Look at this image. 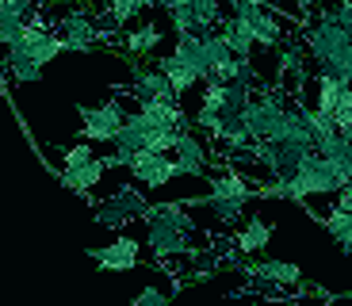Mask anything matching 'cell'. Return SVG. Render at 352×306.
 Wrapping results in <instances>:
<instances>
[{"instance_id": "cell-1", "label": "cell", "mask_w": 352, "mask_h": 306, "mask_svg": "<svg viewBox=\"0 0 352 306\" xmlns=\"http://www.w3.org/2000/svg\"><path fill=\"white\" fill-rule=\"evenodd\" d=\"M54 31L65 39V50H96L100 43H107V23L96 16V12L88 8V4H77V8H65L62 16H58V23H54Z\"/></svg>"}, {"instance_id": "cell-2", "label": "cell", "mask_w": 352, "mask_h": 306, "mask_svg": "<svg viewBox=\"0 0 352 306\" xmlns=\"http://www.w3.org/2000/svg\"><path fill=\"white\" fill-rule=\"evenodd\" d=\"M283 115H287V100L280 96V88H261V96L249 100L241 122H245V131L253 142H280Z\"/></svg>"}, {"instance_id": "cell-3", "label": "cell", "mask_w": 352, "mask_h": 306, "mask_svg": "<svg viewBox=\"0 0 352 306\" xmlns=\"http://www.w3.org/2000/svg\"><path fill=\"white\" fill-rule=\"evenodd\" d=\"M146 210H150V203H146V195L138 188H119L111 199L96 203V222L100 226H111V230H123L131 222L146 219Z\"/></svg>"}, {"instance_id": "cell-4", "label": "cell", "mask_w": 352, "mask_h": 306, "mask_svg": "<svg viewBox=\"0 0 352 306\" xmlns=\"http://www.w3.org/2000/svg\"><path fill=\"white\" fill-rule=\"evenodd\" d=\"M230 16H238L241 23L253 31L256 46H268V50H276V46H283V19L276 16L272 8H261V4H230Z\"/></svg>"}, {"instance_id": "cell-5", "label": "cell", "mask_w": 352, "mask_h": 306, "mask_svg": "<svg viewBox=\"0 0 352 306\" xmlns=\"http://www.w3.org/2000/svg\"><path fill=\"white\" fill-rule=\"evenodd\" d=\"M80 115V131H85L88 142H115V134L123 131V104L119 100H107V104L100 107H77Z\"/></svg>"}, {"instance_id": "cell-6", "label": "cell", "mask_w": 352, "mask_h": 306, "mask_svg": "<svg viewBox=\"0 0 352 306\" xmlns=\"http://www.w3.org/2000/svg\"><path fill=\"white\" fill-rule=\"evenodd\" d=\"M241 276H249L253 283H264V287H276V291L302 287L299 264H287V261H245L241 264Z\"/></svg>"}, {"instance_id": "cell-7", "label": "cell", "mask_w": 352, "mask_h": 306, "mask_svg": "<svg viewBox=\"0 0 352 306\" xmlns=\"http://www.w3.org/2000/svg\"><path fill=\"white\" fill-rule=\"evenodd\" d=\"M146 245H150L153 256H161V261H168V256H188L199 249L195 230H180V226H168V222H150Z\"/></svg>"}, {"instance_id": "cell-8", "label": "cell", "mask_w": 352, "mask_h": 306, "mask_svg": "<svg viewBox=\"0 0 352 306\" xmlns=\"http://www.w3.org/2000/svg\"><path fill=\"white\" fill-rule=\"evenodd\" d=\"M126 65H131V85H126V92L119 88L123 96H134V100H180L157 65H142V61H126Z\"/></svg>"}, {"instance_id": "cell-9", "label": "cell", "mask_w": 352, "mask_h": 306, "mask_svg": "<svg viewBox=\"0 0 352 306\" xmlns=\"http://www.w3.org/2000/svg\"><path fill=\"white\" fill-rule=\"evenodd\" d=\"M126 168H131V176L142 188H165L173 176H180V168H176V161L168 157V153H150V149L134 153V157L126 161Z\"/></svg>"}, {"instance_id": "cell-10", "label": "cell", "mask_w": 352, "mask_h": 306, "mask_svg": "<svg viewBox=\"0 0 352 306\" xmlns=\"http://www.w3.org/2000/svg\"><path fill=\"white\" fill-rule=\"evenodd\" d=\"M173 153H176V168H180V176H207L211 173V149L203 146L199 138H195V131H180L176 134V146H173Z\"/></svg>"}, {"instance_id": "cell-11", "label": "cell", "mask_w": 352, "mask_h": 306, "mask_svg": "<svg viewBox=\"0 0 352 306\" xmlns=\"http://www.w3.org/2000/svg\"><path fill=\"white\" fill-rule=\"evenodd\" d=\"M295 180L302 184V192H307V199H314V195H337L341 192V184H337V176L329 173V161L322 157V153H307L299 165V173H295Z\"/></svg>"}, {"instance_id": "cell-12", "label": "cell", "mask_w": 352, "mask_h": 306, "mask_svg": "<svg viewBox=\"0 0 352 306\" xmlns=\"http://www.w3.org/2000/svg\"><path fill=\"white\" fill-rule=\"evenodd\" d=\"M88 253H92V261L107 272H131V268H138V261H142V245L134 241V237H119V241L104 245V249H88Z\"/></svg>"}, {"instance_id": "cell-13", "label": "cell", "mask_w": 352, "mask_h": 306, "mask_svg": "<svg viewBox=\"0 0 352 306\" xmlns=\"http://www.w3.org/2000/svg\"><path fill=\"white\" fill-rule=\"evenodd\" d=\"M161 39H165V31H161L157 23H138L134 31H123L119 50L126 54V61H142V58H150V54L157 50Z\"/></svg>"}, {"instance_id": "cell-14", "label": "cell", "mask_w": 352, "mask_h": 306, "mask_svg": "<svg viewBox=\"0 0 352 306\" xmlns=\"http://www.w3.org/2000/svg\"><path fill=\"white\" fill-rule=\"evenodd\" d=\"M211 195L214 199H241V203H249L256 195V180L241 176L234 165H226L222 173L211 176Z\"/></svg>"}, {"instance_id": "cell-15", "label": "cell", "mask_w": 352, "mask_h": 306, "mask_svg": "<svg viewBox=\"0 0 352 306\" xmlns=\"http://www.w3.org/2000/svg\"><path fill=\"white\" fill-rule=\"evenodd\" d=\"M138 111L150 119V127H161V131H184L192 122L180 111V100H138Z\"/></svg>"}, {"instance_id": "cell-16", "label": "cell", "mask_w": 352, "mask_h": 306, "mask_svg": "<svg viewBox=\"0 0 352 306\" xmlns=\"http://www.w3.org/2000/svg\"><path fill=\"white\" fill-rule=\"evenodd\" d=\"M107 168H111V165H107V157H92V161H85V165L62 168V184H65V188H73V192H80V195H92V188L104 180Z\"/></svg>"}, {"instance_id": "cell-17", "label": "cell", "mask_w": 352, "mask_h": 306, "mask_svg": "<svg viewBox=\"0 0 352 306\" xmlns=\"http://www.w3.org/2000/svg\"><path fill=\"white\" fill-rule=\"evenodd\" d=\"M268 241H272V226L253 215V219H245V226H241L238 234L230 237V249H234V253H241V256H249V253L268 249Z\"/></svg>"}, {"instance_id": "cell-18", "label": "cell", "mask_w": 352, "mask_h": 306, "mask_svg": "<svg viewBox=\"0 0 352 306\" xmlns=\"http://www.w3.org/2000/svg\"><path fill=\"white\" fill-rule=\"evenodd\" d=\"M214 31L222 35V43L230 46V54H234V58H253L256 39H253V31H249L238 16H222V23L214 27Z\"/></svg>"}, {"instance_id": "cell-19", "label": "cell", "mask_w": 352, "mask_h": 306, "mask_svg": "<svg viewBox=\"0 0 352 306\" xmlns=\"http://www.w3.org/2000/svg\"><path fill=\"white\" fill-rule=\"evenodd\" d=\"M146 8H150V0H104L100 19H104L107 27H115V31H123V27H131Z\"/></svg>"}, {"instance_id": "cell-20", "label": "cell", "mask_w": 352, "mask_h": 306, "mask_svg": "<svg viewBox=\"0 0 352 306\" xmlns=\"http://www.w3.org/2000/svg\"><path fill=\"white\" fill-rule=\"evenodd\" d=\"M4 69H8V77L16 80V85H31V80L43 77V65H38L27 50H19V46H8V50H4Z\"/></svg>"}, {"instance_id": "cell-21", "label": "cell", "mask_w": 352, "mask_h": 306, "mask_svg": "<svg viewBox=\"0 0 352 306\" xmlns=\"http://www.w3.org/2000/svg\"><path fill=\"white\" fill-rule=\"evenodd\" d=\"M173 54L184 61L188 69H195V77H199V80L211 77V69H207V58H203V35H176Z\"/></svg>"}, {"instance_id": "cell-22", "label": "cell", "mask_w": 352, "mask_h": 306, "mask_svg": "<svg viewBox=\"0 0 352 306\" xmlns=\"http://www.w3.org/2000/svg\"><path fill=\"white\" fill-rule=\"evenodd\" d=\"M157 69L168 77V85H173L176 96H184V92H192V88L199 85L195 69H188V65H184L180 58H176V54H165V58H157Z\"/></svg>"}, {"instance_id": "cell-23", "label": "cell", "mask_w": 352, "mask_h": 306, "mask_svg": "<svg viewBox=\"0 0 352 306\" xmlns=\"http://www.w3.org/2000/svg\"><path fill=\"white\" fill-rule=\"evenodd\" d=\"M344 80H337V77H329V73H314V92H318V111H326V115H333V107H337V100L344 96Z\"/></svg>"}, {"instance_id": "cell-24", "label": "cell", "mask_w": 352, "mask_h": 306, "mask_svg": "<svg viewBox=\"0 0 352 306\" xmlns=\"http://www.w3.org/2000/svg\"><path fill=\"white\" fill-rule=\"evenodd\" d=\"M322 222H326V230L337 237V245H341L344 253L352 256V210L333 207V210H326V215H322Z\"/></svg>"}, {"instance_id": "cell-25", "label": "cell", "mask_w": 352, "mask_h": 306, "mask_svg": "<svg viewBox=\"0 0 352 306\" xmlns=\"http://www.w3.org/2000/svg\"><path fill=\"white\" fill-rule=\"evenodd\" d=\"M146 222H168V226H180V230H195V222L184 210V203H153V207L146 210Z\"/></svg>"}, {"instance_id": "cell-26", "label": "cell", "mask_w": 352, "mask_h": 306, "mask_svg": "<svg viewBox=\"0 0 352 306\" xmlns=\"http://www.w3.org/2000/svg\"><path fill=\"white\" fill-rule=\"evenodd\" d=\"M203 58H207V69H211V77H214V69H222L234 54H230L226 43H222L219 31H203ZM211 77H207V80H211Z\"/></svg>"}, {"instance_id": "cell-27", "label": "cell", "mask_w": 352, "mask_h": 306, "mask_svg": "<svg viewBox=\"0 0 352 306\" xmlns=\"http://www.w3.org/2000/svg\"><path fill=\"white\" fill-rule=\"evenodd\" d=\"M188 8H192L195 27H199V35H203V31H214V27L222 23V8H226V4H222V0H192Z\"/></svg>"}, {"instance_id": "cell-28", "label": "cell", "mask_w": 352, "mask_h": 306, "mask_svg": "<svg viewBox=\"0 0 352 306\" xmlns=\"http://www.w3.org/2000/svg\"><path fill=\"white\" fill-rule=\"evenodd\" d=\"M23 27H27V16H19V12H12V8L0 4V46H4V50L23 35Z\"/></svg>"}, {"instance_id": "cell-29", "label": "cell", "mask_w": 352, "mask_h": 306, "mask_svg": "<svg viewBox=\"0 0 352 306\" xmlns=\"http://www.w3.org/2000/svg\"><path fill=\"white\" fill-rule=\"evenodd\" d=\"M203 207H211V210H214V219H219L222 226H234V222L241 219L245 203H241V199H214V195H207V199H203Z\"/></svg>"}, {"instance_id": "cell-30", "label": "cell", "mask_w": 352, "mask_h": 306, "mask_svg": "<svg viewBox=\"0 0 352 306\" xmlns=\"http://www.w3.org/2000/svg\"><path fill=\"white\" fill-rule=\"evenodd\" d=\"M318 73H329V77H337V80H344V85H352V43L341 46V50H337Z\"/></svg>"}, {"instance_id": "cell-31", "label": "cell", "mask_w": 352, "mask_h": 306, "mask_svg": "<svg viewBox=\"0 0 352 306\" xmlns=\"http://www.w3.org/2000/svg\"><path fill=\"white\" fill-rule=\"evenodd\" d=\"M168 23H173V31L176 35H199V27H195V16H192V8H173L168 12Z\"/></svg>"}, {"instance_id": "cell-32", "label": "cell", "mask_w": 352, "mask_h": 306, "mask_svg": "<svg viewBox=\"0 0 352 306\" xmlns=\"http://www.w3.org/2000/svg\"><path fill=\"white\" fill-rule=\"evenodd\" d=\"M131 306H173V298H168L161 287H142Z\"/></svg>"}, {"instance_id": "cell-33", "label": "cell", "mask_w": 352, "mask_h": 306, "mask_svg": "<svg viewBox=\"0 0 352 306\" xmlns=\"http://www.w3.org/2000/svg\"><path fill=\"white\" fill-rule=\"evenodd\" d=\"M62 157H65V168H69V165H85V161H92L96 153H92V146H85V142H80V146L62 149Z\"/></svg>"}, {"instance_id": "cell-34", "label": "cell", "mask_w": 352, "mask_h": 306, "mask_svg": "<svg viewBox=\"0 0 352 306\" xmlns=\"http://www.w3.org/2000/svg\"><path fill=\"white\" fill-rule=\"evenodd\" d=\"M4 8L19 12V16H31V12H38V0H4Z\"/></svg>"}, {"instance_id": "cell-35", "label": "cell", "mask_w": 352, "mask_h": 306, "mask_svg": "<svg viewBox=\"0 0 352 306\" xmlns=\"http://www.w3.org/2000/svg\"><path fill=\"white\" fill-rule=\"evenodd\" d=\"M333 19L341 23V31L349 35V43H352V8H341V4H337V8H333Z\"/></svg>"}, {"instance_id": "cell-36", "label": "cell", "mask_w": 352, "mask_h": 306, "mask_svg": "<svg viewBox=\"0 0 352 306\" xmlns=\"http://www.w3.org/2000/svg\"><path fill=\"white\" fill-rule=\"evenodd\" d=\"M150 4H157V8L173 12V8H184V4H192V0H150Z\"/></svg>"}, {"instance_id": "cell-37", "label": "cell", "mask_w": 352, "mask_h": 306, "mask_svg": "<svg viewBox=\"0 0 352 306\" xmlns=\"http://www.w3.org/2000/svg\"><path fill=\"white\" fill-rule=\"evenodd\" d=\"M230 4H261V8H272L276 12V4H280V0H226V8Z\"/></svg>"}, {"instance_id": "cell-38", "label": "cell", "mask_w": 352, "mask_h": 306, "mask_svg": "<svg viewBox=\"0 0 352 306\" xmlns=\"http://www.w3.org/2000/svg\"><path fill=\"white\" fill-rule=\"evenodd\" d=\"M272 306H307V298H280V303H272Z\"/></svg>"}, {"instance_id": "cell-39", "label": "cell", "mask_w": 352, "mask_h": 306, "mask_svg": "<svg viewBox=\"0 0 352 306\" xmlns=\"http://www.w3.org/2000/svg\"><path fill=\"white\" fill-rule=\"evenodd\" d=\"M58 8H77V4H85V0H54Z\"/></svg>"}, {"instance_id": "cell-40", "label": "cell", "mask_w": 352, "mask_h": 306, "mask_svg": "<svg viewBox=\"0 0 352 306\" xmlns=\"http://www.w3.org/2000/svg\"><path fill=\"white\" fill-rule=\"evenodd\" d=\"M341 138H344V146H349V153H352V127H349V131H341Z\"/></svg>"}, {"instance_id": "cell-41", "label": "cell", "mask_w": 352, "mask_h": 306, "mask_svg": "<svg viewBox=\"0 0 352 306\" xmlns=\"http://www.w3.org/2000/svg\"><path fill=\"white\" fill-rule=\"evenodd\" d=\"M329 306H352V303H349V298H333Z\"/></svg>"}, {"instance_id": "cell-42", "label": "cell", "mask_w": 352, "mask_h": 306, "mask_svg": "<svg viewBox=\"0 0 352 306\" xmlns=\"http://www.w3.org/2000/svg\"><path fill=\"white\" fill-rule=\"evenodd\" d=\"M337 4H341V8H352V0H337Z\"/></svg>"}, {"instance_id": "cell-43", "label": "cell", "mask_w": 352, "mask_h": 306, "mask_svg": "<svg viewBox=\"0 0 352 306\" xmlns=\"http://www.w3.org/2000/svg\"><path fill=\"white\" fill-rule=\"evenodd\" d=\"M0 65H4V58H0Z\"/></svg>"}, {"instance_id": "cell-44", "label": "cell", "mask_w": 352, "mask_h": 306, "mask_svg": "<svg viewBox=\"0 0 352 306\" xmlns=\"http://www.w3.org/2000/svg\"><path fill=\"white\" fill-rule=\"evenodd\" d=\"M222 4H226V0H222Z\"/></svg>"}, {"instance_id": "cell-45", "label": "cell", "mask_w": 352, "mask_h": 306, "mask_svg": "<svg viewBox=\"0 0 352 306\" xmlns=\"http://www.w3.org/2000/svg\"><path fill=\"white\" fill-rule=\"evenodd\" d=\"M0 4H4V0H0Z\"/></svg>"}]
</instances>
